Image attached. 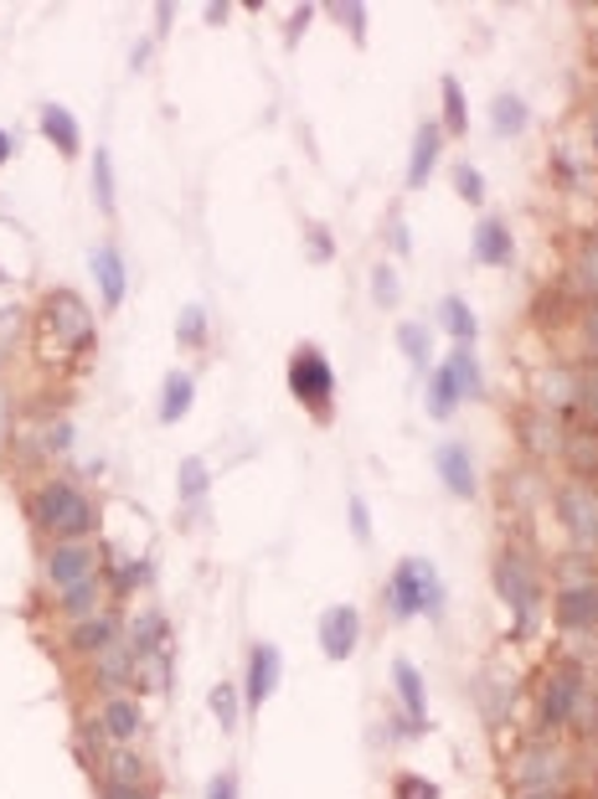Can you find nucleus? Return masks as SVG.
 <instances>
[{
	"label": "nucleus",
	"mask_w": 598,
	"mask_h": 799,
	"mask_svg": "<svg viewBox=\"0 0 598 799\" xmlns=\"http://www.w3.org/2000/svg\"><path fill=\"white\" fill-rule=\"evenodd\" d=\"M32 521L47 537H57V542H83L88 531H93V521H99V510H93V500L72 480H47L32 495Z\"/></svg>",
	"instance_id": "f257e3e1"
},
{
	"label": "nucleus",
	"mask_w": 598,
	"mask_h": 799,
	"mask_svg": "<svg viewBox=\"0 0 598 799\" xmlns=\"http://www.w3.org/2000/svg\"><path fill=\"white\" fill-rule=\"evenodd\" d=\"M387 609L397 614V619H413V614H444V583H439V573H433V562L424 558H408L397 562L393 583H387Z\"/></svg>",
	"instance_id": "f03ea898"
},
{
	"label": "nucleus",
	"mask_w": 598,
	"mask_h": 799,
	"mask_svg": "<svg viewBox=\"0 0 598 799\" xmlns=\"http://www.w3.org/2000/svg\"><path fill=\"white\" fill-rule=\"evenodd\" d=\"M42 325H47V336L63 346V351H88L93 340H99V325H93V310L78 300L72 290H57L42 300Z\"/></svg>",
	"instance_id": "7ed1b4c3"
},
{
	"label": "nucleus",
	"mask_w": 598,
	"mask_h": 799,
	"mask_svg": "<svg viewBox=\"0 0 598 799\" xmlns=\"http://www.w3.org/2000/svg\"><path fill=\"white\" fill-rule=\"evenodd\" d=\"M290 392L305 403L315 418H330V392H336V372L315 346H300L290 357Z\"/></svg>",
	"instance_id": "20e7f679"
},
{
	"label": "nucleus",
	"mask_w": 598,
	"mask_h": 799,
	"mask_svg": "<svg viewBox=\"0 0 598 799\" xmlns=\"http://www.w3.org/2000/svg\"><path fill=\"white\" fill-rule=\"evenodd\" d=\"M496 588H500V598L516 609L521 624L537 614V573L521 562V552H500L496 558Z\"/></svg>",
	"instance_id": "39448f33"
},
{
	"label": "nucleus",
	"mask_w": 598,
	"mask_h": 799,
	"mask_svg": "<svg viewBox=\"0 0 598 799\" xmlns=\"http://www.w3.org/2000/svg\"><path fill=\"white\" fill-rule=\"evenodd\" d=\"M361 645V614L357 604H336V609L320 614V655L325 661H351Z\"/></svg>",
	"instance_id": "423d86ee"
},
{
	"label": "nucleus",
	"mask_w": 598,
	"mask_h": 799,
	"mask_svg": "<svg viewBox=\"0 0 598 799\" xmlns=\"http://www.w3.org/2000/svg\"><path fill=\"white\" fill-rule=\"evenodd\" d=\"M42 567H47L52 588H72V583H83V578H99V552L88 542H57Z\"/></svg>",
	"instance_id": "0eeeda50"
},
{
	"label": "nucleus",
	"mask_w": 598,
	"mask_h": 799,
	"mask_svg": "<svg viewBox=\"0 0 598 799\" xmlns=\"http://www.w3.org/2000/svg\"><path fill=\"white\" fill-rule=\"evenodd\" d=\"M578 691H583V676L573 665L552 671L548 686H542V701H537V722H542V728H563L567 712H573V701H578Z\"/></svg>",
	"instance_id": "6e6552de"
},
{
	"label": "nucleus",
	"mask_w": 598,
	"mask_h": 799,
	"mask_svg": "<svg viewBox=\"0 0 598 799\" xmlns=\"http://www.w3.org/2000/svg\"><path fill=\"white\" fill-rule=\"evenodd\" d=\"M511 779L521 784V789H557V784L567 779V753H557V749H527L511 764Z\"/></svg>",
	"instance_id": "1a4fd4ad"
},
{
	"label": "nucleus",
	"mask_w": 598,
	"mask_h": 799,
	"mask_svg": "<svg viewBox=\"0 0 598 799\" xmlns=\"http://www.w3.org/2000/svg\"><path fill=\"white\" fill-rule=\"evenodd\" d=\"M279 671H284V661H279V650L274 645H253L248 650V680H242V701L248 707H263V701L274 697V686H279Z\"/></svg>",
	"instance_id": "9d476101"
},
{
	"label": "nucleus",
	"mask_w": 598,
	"mask_h": 799,
	"mask_svg": "<svg viewBox=\"0 0 598 799\" xmlns=\"http://www.w3.org/2000/svg\"><path fill=\"white\" fill-rule=\"evenodd\" d=\"M557 624L567 634H583L598 624V583H573L557 594Z\"/></svg>",
	"instance_id": "9b49d317"
},
{
	"label": "nucleus",
	"mask_w": 598,
	"mask_h": 799,
	"mask_svg": "<svg viewBox=\"0 0 598 799\" xmlns=\"http://www.w3.org/2000/svg\"><path fill=\"white\" fill-rule=\"evenodd\" d=\"M88 269H93V279H99V294H103V305L114 310V305H124V284H129V273H124V258H120V248H93L88 254Z\"/></svg>",
	"instance_id": "f8f14e48"
},
{
	"label": "nucleus",
	"mask_w": 598,
	"mask_h": 799,
	"mask_svg": "<svg viewBox=\"0 0 598 799\" xmlns=\"http://www.w3.org/2000/svg\"><path fill=\"white\" fill-rule=\"evenodd\" d=\"M563 521L573 527V537L588 547H598V495L583 491V485H567L563 491Z\"/></svg>",
	"instance_id": "ddd939ff"
},
{
	"label": "nucleus",
	"mask_w": 598,
	"mask_h": 799,
	"mask_svg": "<svg viewBox=\"0 0 598 799\" xmlns=\"http://www.w3.org/2000/svg\"><path fill=\"white\" fill-rule=\"evenodd\" d=\"M439 150H444V130L439 124H424L413 135V155H408V191H424L433 166H439Z\"/></svg>",
	"instance_id": "4468645a"
},
{
	"label": "nucleus",
	"mask_w": 598,
	"mask_h": 799,
	"mask_svg": "<svg viewBox=\"0 0 598 799\" xmlns=\"http://www.w3.org/2000/svg\"><path fill=\"white\" fill-rule=\"evenodd\" d=\"M36 124H42V135L52 139V145H57V155H78L83 150V130H78V120H72L68 109H63V103H42V114H36Z\"/></svg>",
	"instance_id": "2eb2a0df"
},
{
	"label": "nucleus",
	"mask_w": 598,
	"mask_h": 799,
	"mask_svg": "<svg viewBox=\"0 0 598 799\" xmlns=\"http://www.w3.org/2000/svg\"><path fill=\"white\" fill-rule=\"evenodd\" d=\"M433 464H439V480H444L449 495H460V500L475 495V464H470V449H464V443H444Z\"/></svg>",
	"instance_id": "dca6fc26"
},
{
	"label": "nucleus",
	"mask_w": 598,
	"mask_h": 799,
	"mask_svg": "<svg viewBox=\"0 0 598 799\" xmlns=\"http://www.w3.org/2000/svg\"><path fill=\"white\" fill-rule=\"evenodd\" d=\"M99 728L114 738V743H135L139 728H145V712H139L135 697H109L99 712Z\"/></svg>",
	"instance_id": "f3484780"
},
{
	"label": "nucleus",
	"mask_w": 598,
	"mask_h": 799,
	"mask_svg": "<svg viewBox=\"0 0 598 799\" xmlns=\"http://www.w3.org/2000/svg\"><path fill=\"white\" fill-rule=\"evenodd\" d=\"M475 258L485 269H506L511 263V233L500 217H479L475 222Z\"/></svg>",
	"instance_id": "a211bd4d"
},
{
	"label": "nucleus",
	"mask_w": 598,
	"mask_h": 799,
	"mask_svg": "<svg viewBox=\"0 0 598 799\" xmlns=\"http://www.w3.org/2000/svg\"><path fill=\"white\" fill-rule=\"evenodd\" d=\"M114 634H120V624L109 619V614H93V619H78L68 634V645L78 650V655H103V650L114 645Z\"/></svg>",
	"instance_id": "6ab92c4d"
},
{
	"label": "nucleus",
	"mask_w": 598,
	"mask_h": 799,
	"mask_svg": "<svg viewBox=\"0 0 598 799\" xmlns=\"http://www.w3.org/2000/svg\"><path fill=\"white\" fill-rule=\"evenodd\" d=\"M393 686H397V697H403V707H408L413 728H424L428 697H424V676H418V665H413V661H393Z\"/></svg>",
	"instance_id": "aec40b11"
},
{
	"label": "nucleus",
	"mask_w": 598,
	"mask_h": 799,
	"mask_svg": "<svg viewBox=\"0 0 598 799\" xmlns=\"http://www.w3.org/2000/svg\"><path fill=\"white\" fill-rule=\"evenodd\" d=\"M57 604H63V614H68L72 624H78V619H93V614H103V583L99 578L72 583V588L57 594Z\"/></svg>",
	"instance_id": "412c9836"
},
{
	"label": "nucleus",
	"mask_w": 598,
	"mask_h": 799,
	"mask_svg": "<svg viewBox=\"0 0 598 799\" xmlns=\"http://www.w3.org/2000/svg\"><path fill=\"white\" fill-rule=\"evenodd\" d=\"M191 397H196V382L187 372L166 376V387H160V424H181L191 413Z\"/></svg>",
	"instance_id": "4be33fe9"
},
{
	"label": "nucleus",
	"mask_w": 598,
	"mask_h": 799,
	"mask_svg": "<svg viewBox=\"0 0 598 799\" xmlns=\"http://www.w3.org/2000/svg\"><path fill=\"white\" fill-rule=\"evenodd\" d=\"M444 372H449V382L460 387V397H479V392H485V376H479V361L470 346H454V351H449Z\"/></svg>",
	"instance_id": "5701e85b"
},
{
	"label": "nucleus",
	"mask_w": 598,
	"mask_h": 799,
	"mask_svg": "<svg viewBox=\"0 0 598 799\" xmlns=\"http://www.w3.org/2000/svg\"><path fill=\"white\" fill-rule=\"evenodd\" d=\"M439 325H444V330H449V336H454V340H460V346H470V340L479 336V320H475V310L464 305L460 294H449L444 305H439Z\"/></svg>",
	"instance_id": "b1692460"
},
{
	"label": "nucleus",
	"mask_w": 598,
	"mask_h": 799,
	"mask_svg": "<svg viewBox=\"0 0 598 799\" xmlns=\"http://www.w3.org/2000/svg\"><path fill=\"white\" fill-rule=\"evenodd\" d=\"M93 676H99L103 686H124V680H135V650L114 640V645H109V650L99 655V665H93Z\"/></svg>",
	"instance_id": "393cba45"
},
{
	"label": "nucleus",
	"mask_w": 598,
	"mask_h": 799,
	"mask_svg": "<svg viewBox=\"0 0 598 799\" xmlns=\"http://www.w3.org/2000/svg\"><path fill=\"white\" fill-rule=\"evenodd\" d=\"M537 392L548 408H578V376L573 372H542L537 376Z\"/></svg>",
	"instance_id": "a878e982"
},
{
	"label": "nucleus",
	"mask_w": 598,
	"mask_h": 799,
	"mask_svg": "<svg viewBox=\"0 0 598 799\" xmlns=\"http://www.w3.org/2000/svg\"><path fill=\"white\" fill-rule=\"evenodd\" d=\"M93 202H99L103 217L120 206V196H114V155L103 150V145L93 150Z\"/></svg>",
	"instance_id": "bb28decb"
},
{
	"label": "nucleus",
	"mask_w": 598,
	"mask_h": 799,
	"mask_svg": "<svg viewBox=\"0 0 598 799\" xmlns=\"http://www.w3.org/2000/svg\"><path fill=\"white\" fill-rule=\"evenodd\" d=\"M160 645H166V619H160V614H135V624H129V650H135V655H155Z\"/></svg>",
	"instance_id": "cd10ccee"
},
{
	"label": "nucleus",
	"mask_w": 598,
	"mask_h": 799,
	"mask_svg": "<svg viewBox=\"0 0 598 799\" xmlns=\"http://www.w3.org/2000/svg\"><path fill=\"white\" fill-rule=\"evenodd\" d=\"M490 124H496V135L516 139L521 130H527V103L516 99V93H500V99L490 103Z\"/></svg>",
	"instance_id": "c85d7f7f"
},
{
	"label": "nucleus",
	"mask_w": 598,
	"mask_h": 799,
	"mask_svg": "<svg viewBox=\"0 0 598 799\" xmlns=\"http://www.w3.org/2000/svg\"><path fill=\"white\" fill-rule=\"evenodd\" d=\"M439 130H444V135H464V130H470V103H464V88L454 72L444 78V124H439Z\"/></svg>",
	"instance_id": "c756f323"
},
{
	"label": "nucleus",
	"mask_w": 598,
	"mask_h": 799,
	"mask_svg": "<svg viewBox=\"0 0 598 799\" xmlns=\"http://www.w3.org/2000/svg\"><path fill=\"white\" fill-rule=\"evenodd\" d=\"M103 764H109V779H114V784H145V758H139L129 743H120V749L109 753Z\"/></svg>",
	"instance_id": "7c9ffc66"
},
{
	"label": "nucleus",
	"mask_w": 598,
	"mask_h": 799,
	"mask_svg": "<svg viewBox=\"0 0 598 799\" xmlns=\"http://www.w3.org/2000/svg\"><path fill=\"white\" fill-rule=\"evenodd\" d=\"M397 346H403V357H408L418 372H424L428 357H433V346H428V330L418 320H403V325H397Z\"/></svg>",
	"instance_id": "2f4dec72"
},
{
	"label": "nucleus",
	"mask_w": 598,
	"mask_h": 799,
	"mask_svg": "<svg viewBox=\"0 0 598 799\" xmlns=\"http://www.w3.org/2000/svg\"><path fill=\"white\" fill-rule=\"evenodd\" d=\"M454 408H460V387H454L449 372L439 367V372L428 376V413H433V418H449Z\"/></svg>",
	"instance_id": "473e14b6"
},
{
	"label": "nucleus",
	"mask_w": 598,
	"mask_h": 799,
	"mask_svg": "<svg viewBox=\"0 0 598 799\" xmlns=\"http://www.w3.org/2000/svg\"><path fill=\"white\" fill-rule=\"evenodd\" d=\"M176 346H206V310L187 305L176 315Z\"/></svg>",
	"instance_id": "72a5a7b5"
},
{
	"label": "nucleus",
	"mask_w": 598,
	"mask_h": 799,
	"mask_svg": "<svg viewBox=\"0 0 598 799\" xmlns=\"http://www.w3.org/2000/svg\"><path fill=\"white\" fill-rule=\"evenodd\" d=\"M397 294H403V284H397V269H393V263H376V269H372V300L382 310H393Z\"/></svg>",
	"instance_id": "f704fd0d"
},
{
	"label": "nucleus",
	"mask_w": 598,
	"mask_h": 799,
	"mask_svg": "<svg viewBox=\"0 0 598 799\" xmlns=\"http://www.w3.org/2000/svg\"><path fill=\"white\" fill-rule=\"evenodd\" d=\"M212 712H217V728L233 732L238 728V686H212Z\"/></svg>",
	"instance_id": "c9c22d12"
},
{
	"label": "nucleus",
	"mask_w": 598,
	"mask_h": 799,
	"mask_svg": "<svg viewBox=\"0 0 598 799\" xmlns=\"http://www.w3.org/2000/svg\"><path fill=\"white\" fill-rule=\"evenodd\" d=\"M567 722H573L578 732H598V697L578 691V701H573V712H567Z\"/></svg>",
	"instance_id": "e433bc0d"
},
{
	"label": "nucleus",
	"mask_w": 598,
	"mask_h": 799,
	"mask_svg": "<svg viewBox=\"0 0 598 799\" xmlns=\"http://www.w3.org/2000/svg\"><path fill=\"white\" fill-rule=\"evenodd\" d=\"M454 191H460L470 206L485 202V181H479V170L475 166H460V170H454Z\"/></svg>",
	"instance_id": "4c0bfd02"
},
{
	"label": "nucleus",
	"mask_w": 598,
	"mask_h": 799,
	"mask_svg": "<svg viewBox=\"0 0 598 799\" xmlns=\"http://www.w3.org/2000/svg\"><path fill=\"white\" fill-rule=\"evenodd\" d=\"M181 495H187V500H202V495H206V464L202 460L181 464Z\"/></svg>",
	"instance_id": "58836bf2"
},
{
	"label": "nucleus",
	"mask_w": 598,
	"mask_h": 799,
	"mask_svg": "<svg viewBox=\"0 0 598 799\" xmlns=\"http://www.w3.org/2000/svg\"><path fill=\"white\" fill-rule=\"evenodd\" d=\"M397 799H439V784L418 779V774H403V779H397Z\"/></svg>",
	"instance_id": "ea45409f"
},
{
	"label": "nucleus",
	"mask_w": 598,
	"mask_h": 799,
	"mask_svg": "<svg viewBox=\"0 0 598 799\" xmlns=\"http://www.w3.org/2000/svg\"><path fill=\"white\" fill-rule=\"evenodd\" d=\"M578 284L588 294H598V243H588V248L578 254Z\"/></svg>",
	"instance_id": "a19ab883"
},
{
	"label": "nucleus",
	"mask_w": 598,
	"mask_h": 799,
	"mask_svg": "<svg viewBox=\"0 0 598 799\" xmlns=\"http://www.w3.org/2000/svg\"><path fill=\"white\" fill-rule=\"evenodd\" d=\"M578 408H588L598 418V361L588 372H578Z\"/></svg>",
	"instance_id": "79ce46f5"
},
{
	"label": "nucleus",
	"mask_w": 598,
	"mask_h": 799,
	"mask_svg": "<svg viewBox=\"0 0 598 799\" xmlns=\"http://www.w3.org/2000/svg\"><path fill=\"white\" fill-rule=\"evenodd\" d=\"M336 21H346V26H351V36H357V42H366V5L346 0V5H336Z\"/></svg>",
	"instance_id": "37998d69"
},
{
	"label": "nucleus",
	"mask_w": 598,
	"mask_h": 799,
	"mask_svg": "<svg viewBox=\"0 0 598 799\" xmlns=\"http://www.w3.org/2000/svg\"><path fill=\"white\" fill-rule=\"evenodd\" d=\"M16 330H21V310L5 305L0 310V357H5V346H16Z\"/></svg>",
	"instance_id": "c03bdc74"
},
{
	"label": "nucleus",
	"mask_w": 598,
	"mask_h": 799,
	"mask_svg": "<svg viewBox=\"0 0 598 799\" xmlns=\"http://www.w3.org/2000/svg\"><path fill=\"white\" fill-rule=\"evenodd\" d=\"M206 799H238V779L233 774H217V779L206 784Z\"/></svg>",
	"instance_id": "a18cd8bd"
},
{
	"label": "nucleus",
	"mask_w": 598,
	"mask_h": 799,
	"mask_svg": "<svg viewBox=\"0 0 598 799\" xmlns=\"http://www.w3.org/2000/svg\"><path fill=\"white\" fill-rule=\"evenodd\" d=\"M103 799H150V795H145V784H114L109 779L103 784Z\"/></svg>",
	"instance_id": "49530a36"
},
{
	"label": "nucleus",
	"mask_w": 598,
	"mask_h": 799,
	"mask_svg": "<svg viewBox=\"0 0 598 799\" xmlns=\"http://www.w3.org/2000/svg\"><path fill=\"white\" fill-rule=\"evenodd\" d=\"M309 16H315V5H300V11H294V16H290V32H284V42H290V47H294V42H300V36H305Z\"/></svg>",
	"instance_id": "de8ad7c7"
},
{
	"label": "nucleus",
	"mask_w": 598,
	"mask_h": 799,
	"mask_svg": "<svg viewBox=\"0 0 598 799\" xmlns=\"http://www.w3.org/2000/svg\"><path fill=\"white\" fill-rule=\"evenodd\" d=\"M351 531H357L361 542L372 537V516H366V506H361V500H351Z\"/></svg>",
	"instance_id": "09e8293b"
},
{
	"label": "nucleus",
	"mask_w": 598,
	"mask_h": 799,
	"mask_svg": "<svg viewBox=\"0 0 598 799\" xmlns=\"http://www.w3.org/2000/svg\"><path fill=\"white\" fill-rule=\"evenodd\" d=\"M583 340H588V357L598 361V305L588 310V320H583Z\"/></svg>",
	"instance_id": "8fccbe9b"
},
{
	"label": "nucleus",
	"mask_w": 598,
	"mask_h": 799,
	"mask_svg": "<svg viewBox=\"0 0 598 799\" xmlns=\"http://www.w3.org/2000/svg\"><path fill=\"white\" fill-rule=\"evenodd\" d=\"M309 254L320 258V263L330 258V238H325V227H309Z\"/></svg>",
	"instance_id": "3c124183"
},
{
	"label": "nucleus",
	"mask_w": 598,
	"mask_h": 799,
	"mask_svg": "<svg viewBox=\"0 0 598 799\" xmlns=\"http://www.w3.org/2000/svg\"><path fill=\"white\" fill-rule=\"evenodd\" d=\"M387 233H393V248H397V254H408V227H403V217H393V227H387Z\"/></svg>",
	"instance_id": "603ef678"
},
{
	"label": "nucleus",
	"mask_w": 598,
	"mask_h": 799,
	"mask_svg": "<svg viewBox=\"0 0 598 799\" xmlns=\"http://www.w3.org/2000/svg\"><path fill=\"white\" fill-rule=\"evenodd\" d=\"M47 443H52V449H68V443H72V428H68V424H57V428L47 434Z\"/></svg>",
	"instance_id": "864d4df0"
},
{
	"label": "nucleus",
	"mask_w": 598,
	"mask_h": 799,
	"mask_svg": "<svg viewBox=\"0 0 598 799\" xmlns=\"http://www.w3.org/2000/svg\"><path fill=\"white\" fill-rule=\"evenodd\" d=\"M11 155H16V135H11V130H0V166H5Z\"/></svg>",
	"instance_id": "5fc2aeb1"
},
{
	"label": "nucleus",
	"mask_w": 598,
	"mask_h": 799,
	"mask_svg": "<svg viewBox=\"0 0 598 799\" xmlns=\"http://www.w3.org/2000/svg\"><path fill=\"white\" fill-rule=\"evenodd\" d=\"M5 428H11V397L0 392V434H5Z\"/></svg>",
	"instance_id": "6e6d98bb"
},
{
	"label": "nucleus",
	"mask_w": 598,
	"mask_h": 799,
	"mask_svg": "<svg viewBox=\"0 0 598 799\" xmlns=\"http://www.w3.org/2000/svg\"><path fill=\"white\" fill-rule=\"evenodd\" d=\"M521 799H563V795H557V789H527Z\"/></svg>",
	"instance_id": "4d7b16f0"
},
{
	"label": "nucleus",
	"mask_w": 598,
	"mask_h": 799,
	"mask_svg": "<svg viewBox=\"0 0 598 799\" xmlns=\"http://www.w3.org/2000/svg\"><path fill=\"white\" fill-rule=\"evenodd\" d=\"M594 150H598V130H594Z\"/></svg>",
	"instance_id": "13d9d810"
}]
</instances>
